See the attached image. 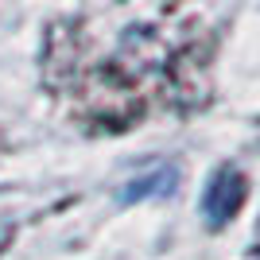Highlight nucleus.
I'll list each match as a JSON object with an SVG mask.
<instances>
[{
    "mask_svg": "<svg viewBox=\"0 0 260 260\" xmlns=\"http://www.w3.org/2000/svg\"><path fill=\"white\" fill-rule=\"evenodd\" d=\"M241 198H245V179L233 167H221V171L210 179L206 194H202V217L210 225H225L229 217L237 214Z\"/></svg>",
    "mask_w": 260,
    "mask_h": 260,
    "instance_id": "f257e3e1",
    "label": "nucleus"
},
{
    "mask_svg": "<svg viewBox=\"0 0 260 260\" xmlns=\"http://www.w3.org/2000/svg\"><path fill=\"white\" fill-rule=\"evenodd\" d=\"M12 245V221H4V217H0V252L8 249Z\"/></svg>",
    "mask_w": 260,
    "mask_h": 260,
    "instance_id": "f03ea898",
    "label": "nucleus"
}]
</instances>
